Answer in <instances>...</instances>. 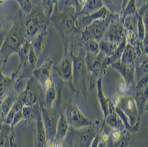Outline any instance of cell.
<instances>
[{
	"instance_id": "cell-26",
	"label": "cell",
	"mask_w": 148,
	"mask_h": 147,
	"mask_svg": "<svg viewBox=\"0 0 148 147\" xmlns=\"http://www.w3.org/2000/svg\"><path fill=\"white\" fill-rule=\"evenodd\" d=\"M69 129H70V126L66 120V118L64 114V110L62 109L61 113H60L58 123H57L56 133V137L54 140L63 141L67 136Z\"/></svg>"
},
{
	"instance_id": "cell-13",
	"label": "cell",
	"mask_w": 148,
	"mask_h": 147,
	"mask_svg": "<svg viewBox=\"0 0 148 147\" xmlns=\"http://www.w3.org/2000/svg\"><path fill=\"white\" fill-rule=\"evenodd\" d=\"M54 62L50 57L45 59L43 64L34 70L32 77L43 87L44 91L53 84V71Z\"/></svg>"
},
{
	"instance_id": "cell-15",
	"label": "cell",
	"mask_w": 148,
	"mask_h": 147,
	"mask_svg": "<svg viewBox=\"0 0 148 147\" xmlns=\"http://www.w3.org/2000/svg\"><path fill=\"white\" fill-rule=\"evenodd\" d=\"M102 39L116 45H119L124 40H125V29L120 18L111 23Z\"/></svg>"
},
{
	"instance_id": "cell-17",
	"label": "cell",
	"mask_w": 148,
	"mask_h": 147,
	"mask_svg": "<svg viewBox=\"0 0 148 147\" xmlns=\"http://www.w3.org/2000/svg\"><path fill=\"white\" fill-rule=\"evenodd\" d=\"M132 134L127 131L111 129L106 147H129L132 142Z\"/></svg>"
},
{
	"instance_id": "cell-37",
	"label": "cell",
	"mask_w": 148,
	"mask_h": 147,
	"mask_svg": "<svg viewBox=\"0 0 148 147\" xmlns=\"http://www.w3.org/2000/svg\"><path fill=\"white\" fill-rule=\"evenodd\" d=\"M23 107L24 106L21 105V103L17 99L15 103H14V105H13V106L12 107V109H11V110L9 111V112L7 114L6 116L5 117L4 119H3V121H2L3 124H5L11 125L15 114H16L18 111H20L21 109H22Z\"/></svg>"
},
{
	"instance_id": "cell-7",
	"label": "cell",
	"mask_w": 148,
	"mask_h": 147,
	"mask_svg": "<svg viewBox=\"0 0 148 147\" xmlns=\"http://www.w3.org/2000/svg\"><path fill=\"white\" fill-rule=\"evenodd\" d=\"M119 18H120L119 14L110 13L104 19L93 21L81 32L80 40L81 43L89 40H95L99 42L103 37L111 23Z\"/></svg>"
},
{
	"instance_id": "cell-1",
	"label": "cell",
	"mask_w": 148,
	"mask_h": 147,
	"mask_svg": "<svg viewBox=\"0 0 148 147\" xmlns=\"http://www.w3.org/2000/svg\"><path fill=\"white\" fill-rule=\"evenodd\" d=\"M77 14L69 1H57L53 13L50 18V24L59 33L62 40L64 53L69 55L75 46L79 48L81 31L76 25Z\"/></svg>"
},
{
	"instance_id": "cell-23",
	"label": "cell",
	"mask_w": 148,
	"mask_h": 147,
	"mask_svg": "<svg viewBox=\"0 0 148 147\" xmlns=\"http://www.w3.org/2000/svg\"><path fill=\"white\" fill-rule=\"evenodd\" d=\"M103 77H99L97 81V84H96V89H97V99L99 101V106L101 109L103 118V121L106 118L107 116L108 112H109V104H110V99L106 97L104 94L103 87Z\"/></svg>"
},
{
	"instance_id": "cell-6",
	"label": "cell",
	"mask_w": 148,
	"mask_h": 147,
	"mask_svg": "<svg viewBox=\"0 0 148 147\" xmlns=\"http://www.w3.org/2000/svg\"><path fill=\"white\" fill-rule=\"evenodd\" d=\"M106 56L99 52L97 55L85 53V65L87 71L88 91L93 92L96 89L97 81L99 77H103L107 71L103 68V61Z\"/></svg>"
},
{
	"instance_id": "cell-28",
	"label": "cell",
	"mask_w": 148,
	"mask_h": 147,
	"mask_svg": "<svg viewBox=\"0 0 148 147\" xmlns=\"http://www.w3.org/2000/svg\"><path fill=\"white\" fill-rule=\"evenodd\" d=\"M23 120L26 124H29L33 121H36L37 116L41 113L40 107L39 104L31 106H24L22 108Z\"/></svg>"
},
{
	"instance_id": "cell-16",
	"label": "cell",
	"mask_w": 148,
	"mask_h": 147,
	"mask_svg": "<svg viewBox=\"0 0 148 147\" xmlns=\"http://www.w3.org/2000/svg\"><path fill=\"white\" fill-rule=\"evenodd\" d=\"M111 12L108 9V8L104 5L103 7H102L97 12H93L90 14L87 15H79L77 17L76 19V25L80 31H82L84 29L89 26L90 24L93 23V21L100 19H104L110 14Z\"/></svg>"
},
{
	"instance_id": "cell-33",
	"label": "cell",
	"mask_w": 148,
	"mask_h": 147,
	"mask_svg": "<svg viewBox=\"0 0 148 147\" xmlns=\"http://www.w3.org/2000/svg\"><path fill=\"white\" fill-rule=\"evenodd\" d=\"M98 45H99V52L103 53L106 57L110 56L112 54H113L118 46H119V45H116L115 43L105 40L103 39H102L101 40L98 42Z\"/></svg>"
},
{
	"instance_id": "cell-39",
	"label": "cell",
	"mask_w": 148,
	"mask_h": 147,
	"mask_svg": "<svg viewBox=\"0 0 148 147\" xmlns=\"http://www.w3.org/2000/svg\"><path fill=\"white\" fill-rule=\"evenodd\" d=\"M85 53H90L94 55H97L99 53V48L98 42L95 40H89L81 43Z\"/></svg>"
},
{
	"instance_id": "cell-40",
	"label": "cell",
	"mask_w": 148,
	"mask_h": 147,
	"mask_svg": "<svg viewBox=\"0 0 148 147\" xmlns=\"http://www.w3.org/2000/svg\"><path fill=\"white\" fill-rule=\"evenodd\" d=\"M37 61H38V57H37V55H36L35 52L34 51L32 47H31V50H30V53H29L28 62L29 65H30V66H31L33 69L36 68Z\"/></svg>"
},
{
	"instance_id": "cell-8",
	"label": "cell",
	"mask_w": 148,
	"mask_h": 147,
	"mask_svg": "<svg viewBox=\"0 0 148 147\" xmlns=\"http://www.w3.org/2000/svg\"><path fill=\"white\" fill-rule=\"evenodd\" d=\"M112 103L115 106H117L124 112L129 121L131 127L134 130V133H137L140 127V115L138 111L133 96L120 97L116 95L112 98Z\"/></svg>"
},
{
	"instance_id": "cell-20",
	"label": "cell",
	"mask_w": 148,
	"mask_h": 147,
	"mask_svg": "<svg viewBox=\"0 0 148 147\" xmlns=\"http://www.w3.org/2000/svg\"><path fill=\"white\" fill-rule=\"evenodd\" d=\"M103 121L106 125H107L108 127L112 130H117V131H126L122 120L115 111V105L112 103L111 99H110V104H109L108 115Z\"/></svg>"
},
{
	"instance_id": "cell-44",
	"label": "cell",
	"mask_w": 148,
	"mask_h": 147,
	"mask_svg": "<svg viewBox=\"0 0 148 147\" xmlns=\"http://www.w3.org/2000/svg\"><path fill=\"white\" fill-rule=\"evenodd\" d=\"M46 147H47V146H46Z\"/></svg>"
},
{
	"instance_id": "cell-3",
	"label": "cell",
	"mask_w": 148,
	"mask_h": 147,
	"mask_svg": "<svg viewBox=\"0 0 148 147\" xmlns=\"http://www.w3.org/2000/svg\"><path fill=\"white\" fill-rule=\"evenodd\" d=\"M74 53L70 52L69 55L73 63V83L77 91V96H81L87 99L89 96L87 87V71L85 65V51L83 46L81 44L77 51Z\"/></svg>"
},
{
	"instance_id": "cell-14",
	"label": "cell",
	"mask_w": 148,
	"mask_h": 147,
	"mask_svg": "<svg viewBox=\"0 0 148 147\" xmlns=\"http://www.w3.org/2000/svg\"><path fill=\"white\" fill-rule=\"evenodd\" d=\"M148 76L143 77L136 82L134 86V93L133 95L136 105L140 115H142L147 109L148 97Z\"/></svg>"
},
{
	"instance_id": "cell-22",
	"label": "cell",
	"mask_w": 148,
	"mask_h": 147,
	"mask_svg": "<svg viewBox=\"0 0 148 147\" xmlns=\"http://www.w3.org/2000/svg\"><path fill=\"white\" fill-rule=\"evenodd\" d=\"M36 127L34 134V147H46L47 146V134L43 126L41 113L36 119Z\"/></svg>"
},
{
	"instance_id": "cell-2",
	"label": "cell",
	"mask_w": 148,
	"mask_h": 147,
	"mask_svg": "<svg viewBox=\"0 0 148 147\" xmlns=\"http://www.w3.org/2000/svg\"><path fill=\"white\" fill-rule=\"evenodd\" d=\"M25 16L20 11L11 17L12 26L7 31L0 49V66L3 68L12 55L18 54L23 45L27 42L25 32Z\"/></svg>"
},
{
	"instance_id": "cell-21",
	"label": "cell",
	"mask_w": 148,
	"mask_h": 147,
	"mask_svg": "<svg viewBox=\"0 0 148 147\" xmlns=\"http://www.w3.org/2000/svg\"><path fill=\"white\" fill-rule=\"evenodd\" d=\"M17 139L14 131L10 125L3 124L0 130V147H16Z\"/></svg>"
},
{
	"instance_id": "cell-30",
	"label": "cell",
	"mask_w": 148,
	"mask_h": 147,
	"mask_svg": "<svg viewBox=\"0 0 148 147\" xmlns=\"http://www.w3.org/2000/svg\"><path fill=\"white\" fill-rule=\"evenodd\" d=\"M135 68L136 82L143 77L147 75V53H144L137 60L134 65Z\"/></svg>"
},
{
	"instance_id": "cell-31",
	"label": "cell",
	"mask_w": 148,
	"mask_h": 147,
	"mask_svg": "<svg viewBox=\"0 0 148 147\" xmlns=\"http://www.w3.org/2000/svg\"><path fill=\"white\" fill-rule=\"evenodd\" d=\"M103 6L104 2L101 0H87L77 16L90 14L100 9Z\"/></svg>"
},
{
	"instance_id": "cell-10",
	"label": "cell",
	"mask_w": 148,
	"mask_h": 147,
	"mask_svg": "<svg viewBox=\"0 0 148 147\" xmlns=\"http://www.w3.org/2000/svg\"><path fill=\"white\" fill-rule=\"evenodd\" d=\"M44 93L43 87L33 77L27 81L26 87L19 94L18 100L23 106H31L35 104H43L44 99Z\"/></svg>"
},
{
	"instance_id": "cell-29",
	"label": "cell",
	"mask_w": 148,
	"mask_h": 147,
	"mask_svg": "<svg viewBox=\"0 0 148 147\" xmlns=\"http://www.w3.org/2000/svg\"><path fill=\"white\" fill-rule=\"evenodd\" d=\"M126 44H127V43H126V41L124 40L122 43H120L119 46L118 48L116 49V50L113 53V54H112L110 56L106 57L105 59H104L103 68L106 71H107L108 68H109L110 65H112L113 63L120 61V59L122 58L124 49H125V48L126 46Z\"/></svg>"
},
{
	"instance_id": "cell-5",
	"label": "cell",
	"mask_w": 148,
	"mask_h": 147,
	"mask_svg": "<svg viewBox=\"0 0 148 147\" xmlns=\"http://www.w3.org/2000/svg\"><path fill=\"white\" fill-rule=\"evenodd\" d=\"M24 23L27 42H30L40 30L48 29V27L50 24V19L47 18L43 14L40 1H37V4L31 13L25 16Z\"/></svg>"
},
{
	"instance_id": "cell-42",
	"label": "cell",
	"mask_w": 148,
	"mask_h": 147,
	"mask_svg": "<svg viewBox=\"0 0 148 147\" xmlns=\"http://www.w3.org/2000/svg\"><path fill=\"white\" fill-rule=\"evenodd\" d=\"M6 34H7V31L3 30L2 28V27L1 26V24H0V49H1V47L2 46V43L4 42V40H5V37L6 36ZM0 69H2L0 66Z\"/></svg>"
},
{
	"instance_id": "cell-11",
	"label": "cell",
	"mask_w": 148,
	"mask_h": 147,
	"mask_svg": "<svg viewBox=\"0 0 148 147\" xmlns=\"http://www.w3.org/2000/svg\"><path fill=\"white\" fill-rule=\"evenodd\" d=\"M53 72L58 77L62 85L68 87L70 93L72 96L77 95L73 83V63L69 55H63V57L58 65L53 67Z\"/></svg>"
},
{
	"instance_id": "cell-43",
	"label": "cell",
	"mask_w": 148,
	"mask_h": 147,
	"mask_svg": "<svg viewBox=\"0 0 148 147\" xmlns=\"http://www.w3.org/2000/svg\"><path fill=\"white\" fill-rule=\"evenodd\" d=\"M2 124H3V122H2V120L1 119V118H0V130H1V128H2Z\"/></svg>"
},
{
	"instance_id": "cell-41",
	"label": "cell",
	"mask_w": 148,
	"mask_h": 147,
	"mask_svg": "<svg viewBox=\"0 0 148 147\" xmlns=\"http://www.w3.org/2000/svg\"><path fill=\"white\" fill-rule=\"evenodd\" d=\"M23 121V113H22V109H21L20 111H18V112L15 114L14 118H13V121L11 124V128L14 131V127H16L17 124L20 122V121Z\"/></svg>"
},
{
	"instance_id": "cell-19",
	"label": "cell",
	"mask_w": 148,
	"mask_h": 147,
	"mask_svg": "<svg viewBox=\"0 0 148 147\" xmlns=\"http://www.w3.org/2000/svg\"><path fill=\"white\" fill-rule=\"evenodd\" d=\"M144 53H147V50H145L144 49L135 48L130 45L126 44L120 62L123 64L134 65L137 60Z\"/></svg>"
},
{
	"instance_id": "cell-35",
	"label": "cell",
	"mask_w": 148,
	"mask_h": 147,
	"mask_svg": "<svg viewBox=\"0 0 148 147\" xmlns=\"http://www.w3.org/2000/svg\"><path fill=\"white\" fill-rule=\"evenodd\" d=\"M18 5L20 7V12L23 14L24 16L28 15L34 9L37 1H31V0H18L16 1Z\"/></svg>"
},
{
	"instance_id": "cell-9",
	"label": "cell",
	"mask_w": 148,
	"mask_h": 147,
	"mask_svg": "<svg viewBox=\"0 0 148 147\" xmlns=\"http://www.w3.org/2000/svg\"><path fill=\"white\" fill-rule=\"evenodd\" d=\"M103 124H105L103 118H97L90 126L78 130L73 129V147H90Z\"/></svg>"
},
{
	"instance_id": "cell-32",
	"label": "cell",
	"mask_w": 148,
	"mask_h": 147,
	"mask_svg": "<svg viewBox=\"0 0 148 147\" xmlns=\"http://www.w3.org/2000/svg\"><path fill=\"white\" fill-rule=\"evenodd\" d=\"M117 96L120 97L133 96L134 93V87L127 84L122 78L119 79L116 83Z\"/></svg>"
},
{
	"instance_id": "cell-4",
	"label": "cell",
	"mask_w": 148,
	"mask_h": 147,
	"mask_svg": "<svg viewBox=\"0 0 148 147\" xmlns=\"http://www.w3.org/2000/svg\"><path fill=\"white\" fill-rule=\"evenodd\" d=\"M40 107L47 141L54 140L56 133L57 123L59 121L60 113L63 109V105L62 104V89L59 90L57 99L52 108L47 109L43 105H40Z\"/></svg>"
},
{
	"instance_id": "cell-25",
	"label": "cell",
	"mask_w": 148,
	"mask_h": 147,
	"mask_svg": "<svg viewBox=\"0 0 148 147\" xmlns=\"http://www.w3.org/2000/svg\"><path fill=\"white\" fill-rule=\"evenodd\" d=\"M19 95L16 93L12 89V90L2 99L0 103V118L3 121V119L6 116L7 114L12 109L15 102L18 98Z\"/></svg>"
},
{
	"instance_id": "cell-24",
	"label": "cell",
	"mask_w": 148,
	"mask_h": 147,
	"mask_svg": "<svg viewBox=\"0 0 148 147\" xmlns=\"http://www.w3.org/2000/svg\"><path fill=\"white\" fill-rule=\"evenodd\" d=\"M47 36H48V29H44L37 33L34 36V38L29 42L38 58L43 53Z\"/></svg>"
},
{
	"instance_id": "cell-27",
	"label": "cell",
	"mask_w": 148,
	"mask_h": 147,
	"mask_svg": "<svg viewBox=\"0 0 148 147\" xmlns=\"http://www.w3.org/2000/svg\"><path fill=\"white\" fill-rule=\"evenodd\" d=\"M14 80L10 75H5L0 69V103L12 90Z\"/></svg>"
},
{
	"instance_id": "cell-34",
	"label": "cell",
	"mask_w": 148,
	"mask_h": 147,
	"mask_svg": "<svg viewBox=\"0 0 148 147\" xmlns=\"http://www.w3.org/2000/svg\"><path fill=\"white\" fill-rule=\"evenodd\" d=\"M123 26L125 31H132L138 34V16L137 14H133L126 17L123 21Z\"/></svg>"
},
{
	"instance_id": "cell-12",
	"label": "cell",
	"mask_w": 148,
	"mask_h": 147,
	"mask_svg": "<svg viewBox=\"0 0 148 147\" xmlns=\"http://www.w3.org/2000/svg\"><path fill=\"white\" fill-rule=\"evenodd\" d=\"M63 110L68 123L72 129H81L93 123V121L87 118L81 111L79 107L71 100H69L65 106H63Z\"/></svg>"
},
{
	"instance_id": "cell-38",
	"label": "cell",
	"mask_w": 148,
	"mask_h": 147,
	"mask_svg": "<svg viewBox=\"0 0 148 147\" xmlns=\"http://www.w3.org/2000/svg\"><path fill=\"white\" fill-rule=\"evenodd\" d=\"M57 1H53V0H45V1H40V5L43 14L47 18L50 19L51 16L53 13L54 8H55L56 4Z\"/></svg>"
},
{
	"instance_id": "cell-18",
	"label": "cell",
	"mask_w": 148,
	"mask_h": 147,
	"mask_svg": "<svg viewBox=\"0 0 148 147\" xmlns=\"http://www.w3.org/2000/svg\"><path fill=\"white\" fill-rule=\"evenodd\" d=\"M110 68L117 71L127 84L134 87L136 84L135 68L133 65L123 64L120 61L113 63L110 65Z\"/></svg>"
},
{
	"instance_id": "cell-36",
	"label": "cell",
	"mask_w": 148,
	"mask_h": 147,
	"mask_svg": "<svg viewBox=\"0 0 148 147\" xmlns=\"http://www.w3.org/2000/svg\"><path fill=\"white\" fill-rule=\"evenodd\" d=\"M137 9H138L137 1H134V0L128 1V3H127L125 7L124 8V9L122 11L121 14H120V19H121V21L123 22L124 19L126 17L135 14L136 12H137Z\"/></svg>"
}]
</instances>
